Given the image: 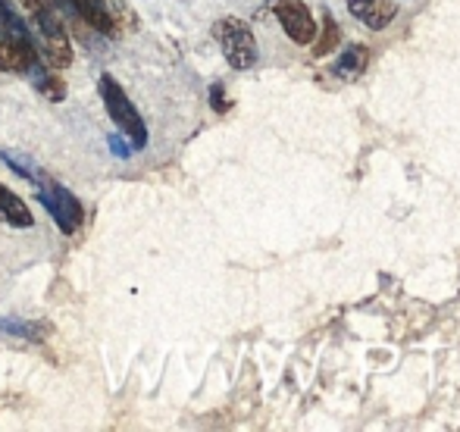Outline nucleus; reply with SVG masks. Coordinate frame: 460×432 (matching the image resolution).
<instances>
[{
  "label": "nucleus",
  "mask_w": 460,
  "mask_h": 432,
  "mask_svg": "<svg viewBox=\"0 0 460 432\" xmlns=\"http://www.w3.org/2000/svg\"><path fill=\"white\" fill-rule=\"evenodd\" d=\"M35 85H38V92H41L48 101H63V98H66V85H63L60 75H54V69L35 73Z\"/></svg>",
  "instance_id": "obj_11"
},
{
  "label": "nucleus",
  "mask_w": 460,
  "mask_h": 432,
  "mask_svg": "<svg viewBox=\"0 0 460 432\" xmlns=\"http://www.w3.org/2000/svg\"><path fill=\"white\" fill-rule=\"evenodd\" d=\"M0 329L10 335H19V339H41V329H35L25 320H16V317H4L0 320Z\"/></svg>",
  "instance_id": "obj_14"
},
{
  "label": "nucleus",
  "mask_w": 460,
  "mask_h": 432,
  "mask_svg": "<svg viewBox=\"0 0 460 432\" xmlns=\"http://www.w3.org/2000/svg\"><path fill=\"white\" fill-rule=\"evenodd\" d=\"M367 60H369V57H367V50L364 48H348L345 50V54H341V60H339V66H335V69H339V73H360V69H367Z\"/></svg>",
  "instance_id": "obj_12"
},
{
  "label": "nucleus",
  "mask_w": 460,
  "mask_h": 432,
  "mask_svg": "<svg viewBox=\"0 0 460 432\" xmlns=\"http://www.w3.org/2000/svg\"><path fill=\"white\" fill-rule=\"evenodd\" d=\"M314 41H316V48H314L316 57H326L329 50H332L335 44L341 41V38H339V25H335L332 16H326V31H323V38H314Z\"/></svg>",
  "instance_id": "obj_13"
},
{
  "label": "nucleus",
  "mask_w": 460,
  "mask_h": 432,
  "mask_svg": "<svg viewBox=\"0 0 460 432\" xmlns=\"http://www.w3.org/2000/svg\"><path fill=\"white\" fill-rule=\"evenodd\" d=\"M348 10L364 25L379 31V29H385V25H392L394 13H398V4H394V0H348Z\"/></svg>",
  "instance_id": "obj_6"
},
{
  "label": "nucleus",
  "mask_w": 460,
  "mask_h": 432,
  "mask_svg": "<svg viewBox=\"0 0 460 432\" xmlns=\"http://www.w3.org/2000/svg\"><path fill=\"white\" fill-rule=\"evenodd\" d=\"M29 4V16L35 25V35L41 41V57L50 69H63L73 63V44L63 29V22L54 13V0H25Z\"/></svg>",
  "instance_id": "obj_1"
},
{
  "label": "nucleus",
  "mask_w": 460,
  "mask_h": 432,
  "mask_svg": "<svg viewBox=\"0 0 460 432\" xmlns=\"http://www.w3.org/2000/svg\"><path fill=\"white\" fill-rule=\"evenodd\" d=\"M0 157L10 163V170L16 172V176H22V179H29V182H35V185H41L44 179H41V170H38L35 163H31L29 157H22L19 151H0Z\"/></svg>",
  "instance_id": "obj_10"
},
{
  "label": "nucleus",
  "mask_w": 460,
  "mask_h": 432,
  "mask_svg": "<svg viewBox=\"0 0 460 432\" xmlns=\"http://www.w3.org/2000/svg\"><path fill=\"white\" fill-rule=\"evenodd\" d=\"M110 151H113L116 157H128V154H132V147H126V141H122L119 135H110Z\"/></svg>",
  "instance_id": "obj_15"
},
{
  "label": "nucleus",
  "mask_w": 460,
  "mask_h": 432,
  "mask_svg": "<svg viewBox=\"0 0 460 432\" xmlns=\"http://www.w3.org/2000/svg\"><path fill=\"white\" fill-rule=\"evenodd\" d=\"M38 60V50L29 44H13L0 38V69L6 73H29Z\"/></svg>",
  "instance_id": "obj_9"
},
{
  "label": "nucleus",
  "mask_w": 460,
  "mask_h": 432,
  "mask_svg": "<svg viewBox=\"0 0 460 432\" xmlns=\"http://www.w3.org/2000/svg\"><path fill=\"white\" fill-rule=\"evenodd\" d=\"M273 13H276L279 25H282V31L291 38V41L301 44V48L314 44L316 19H314V13L307 10V4H301V0H276Z\"/></svg>",
  "instance_id": "obj_5"
},
{
  "label": "nucleus",
  "mask_w": 460,
  "mask_h": 432,
  "mask_svg": "<svg viewBox=\"0 0 460 432\" xmlns=\"http://www.w3.org/2000/svg\"><path fill=\"white\" fill-rule=\"evenodd\" d=\"M38 198H41V204L48 207V214L54 216L57 229H60L63 235H75V232H79L82 216L85 214H82V204L73 191L63 189V185H57V182H41Z\"/></svg>",
  "instance_id": "obj_4"
},
{
  "label": "nucleus",
  "mask_w": 460,
  "mask_h": 432,
  "mask_svg": "<svg viewBox=\"0 0 460 432\" xmlns=\"http://www.w3.org/2000/svg\"><path fill=\"white\" fill-rule=\"evenodd\" d=\"M213 35L219 41V50L229 60L232 69H251L257 63V38L248 22L235 16H226L213 25Z\"/></svg>",
  "instance_id": "obj_3"
},
{
  "label": "nucleus",
  "mask_w": 460,
  "mask_h": 432,
  "mask_svg": "<svg viewBox=\"0 0 460 432\" xmlns=\"http://www.w3.org/2000/svg\"><path fill=\"white\" fill-rule=\"evenodd\" d=\"M0 219H4L6 225H16V229H29V225L35 223L29 204H25L16 191L6 189L4 182H0Z\"/></svg>",
  "instance_id": "obj_8"
},
{
  "label": "nucleus",
  "mask_w": 460,
  "mask_h": 432,
  "mask_svg": "<svg viewBox=\"0 0 460 432\" xmlns=\"http://www.w3.org/2000/svg\"><path fill=\"white\" fill-rule=\"evenodd\" d=\"M210 94H213V98H210V101H213V107H217L219 113H223V110H226V104H223V88L213 85V92H210Z\"/></svg>",
  "instance_id": "obj_16"
},
{
  "label": "nucleus",
  "mask_w": 460,
  "mask_h": 432,
  "mask_svg": "<svg viewBox=\"0 0 460 432\" xmlns=\"http://www.w3.org/2000/svg\"><path fill=\"white\" fill-rule=\"evenodd\" d=\"M97 88H101L103 107H107L110 119L116 122V128H119V132L126 135L135 147H145L147 145V126H145V119H141L138 107H135L132 101H128V94L122 92L119 82H116L113 75H101Z\"/></svg>",
  "instance_id": "obj_2"
},
{
  "label": "nucleus",
  "mask_w": 460,
  "mask_h": 432,
  "mask_svg": "<svg viewBox=\"0 0 460 432\" xmlns=\"http://www.w3.org/2000/svg\"><path fill=\"white\" fill-rule=\"evenodd\" d=\"M69 10L79 13L82 19H85L92 29L103 31V35H113L116 31V22H113V13L107 10V4L103 0H66Z\"/></svg>",
  "instance_id": "obj_7"
}]
</instances>
